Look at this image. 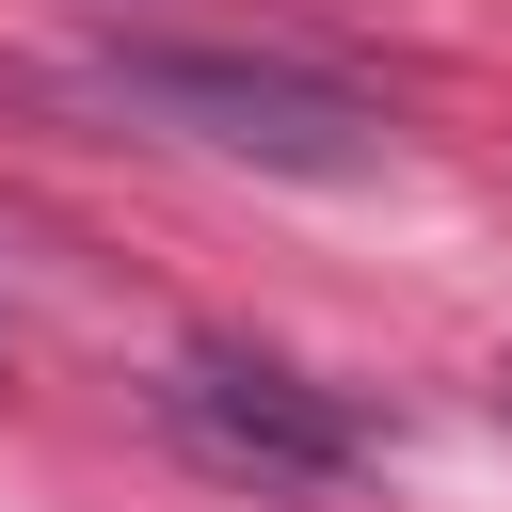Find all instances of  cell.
Listing matches in <instances>:
<instances>
[{
    "label": "cell",
    "instance_id": "7a4b0ae2",
    "mask_svg": "<svg viewBox=\"0 0 512 512\" xmlns=\"http://www.w3.org/2000/svg\"><path fill=\"white\" fill-rule=\"evenodd\" d=\"M144 400H160V432H176L208 480H256V496H352V480L384 464V432H368L336 384H304V368L240 352V336H192Z\"/></svg>",
    "mask_w": 512,
    "mask_h": 512
},
{
    "label": "cell",
    "instance_id": "6da1fadb",
    "mask_svg": "<svg viewBox=\"0 0 512 512\" xmlns=\"http://www.w3.org/2000/svg\"><path fill=\"white\" fill-rule=\"evenodd\" d=\"M96 112L128 128H176L208 160H256V176H384V112L320 64H256V48H96L80 64Z\"/></svg>",
    "mask_w": 512,
    "mask_h": 512
}]
</instances>
